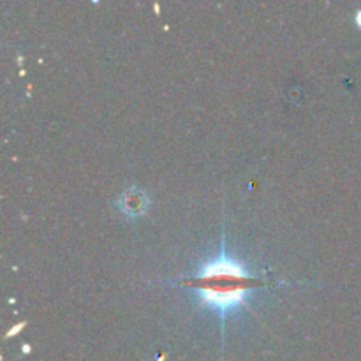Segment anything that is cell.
<instances>
[{
    "label": "cell",
    "mask_w": 361,
    "mask_h": 361,
    "mask_svg": "<svg viewBox=\"0 0 361 361\" xmlns=\"http://www.w3.org/2000/svg\"><path fill=\"white\" fill-rule=\"evenodd\" d=\"M268 284V279L254 277L224 252L219 259L204 264L200 274L182 281V286L197 293L201 302L215 307L222 314V319L228 310L245 305L247 293Z\"/></svg>",
    "instance_id": "6da1fadb"
},
{
    "label": "cell",
    "mask_w": 361,
    "mask_h": 361,
    "mask_svg": "<svg viewBox=\"0 0 361 361\" xmlns=\"http://www.w3.org/2000/svg\"><path fill=\"white\" fill-rule=\"evenodd\" d=\"M116 207L127 215V217H140L147 212L148 207V197L137 187H130L127 192L122 194L118 201H116Z\"/></svg>",
    "instance_id": "7a4b0ae2"
},
{
    "label": "cell",
    "mask_w": 361,
    "mask_h": 361,
    "mask_svg": "<svg viewBox=\"0 0 361 361\" xmlns=\"http://www.w3.org/2000/svg\"><path fill=\"white\" fill-rule=\"evenodd\" d=\"M23 326H25V323H20V324H18V326H16V328H13V330H11V331H9V334H7V338H9V337H11V335L18 334V331H20V330H21V328H23Z\"/></svg>",
    "instance_id": "3957f363"
},
{
    "label": "cell",
    "mask_w": 361,
    "mask_h": 361,
    "mask_svg": "<svg viewBox=\"0 0 361 361\" xmlns=\"http://www.w3.org/2000/svg\"><path fill=\"white\" fill-rule=\"evenodd\" d=\"M355 21H356V25H358V27L361 28V9L355 14Z\"/></svg>",
    "instance_id": "277c9868"
}]
</instances>
